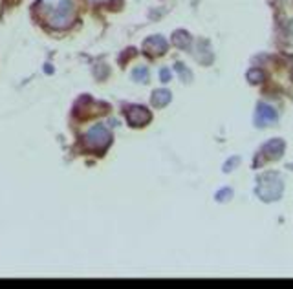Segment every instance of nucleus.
<instances>
[{
    "label": "nucleus",
    "instance_id": "1",
    "mask_svg": "<svg viewBox=\"0 0 293 289\" xmlns=\"http://www.w3.org/2000/svg\"><path fill=\"white\" fill-rule=\"evenodd\" d=\"M75 18V11H73V4L70 0H63L55 9V13L50 17V24L53 28H66L70 26L71 20Z\"/></svg>",
    "mask_w": 293,
    "mask_h": 289
},
{
    "label": "nucleus",
    "instance_id": "2",
    "mask_svg": "<svg viewBox=\"0 0 293 289\" xmlns=\"http://www.w3.org/2000/svg\"><path fill=\"white\" fill-rule=\"evenodd\" d=\"M108 141H110V134H108V130L103 125L94 126L86 134V143L88 147H92V149H103V147L108 145Z\"/></svg>",
    "mask_w": 293,
    "mask_h": 289
},
{
    "label": "nucleus",
    "instance_id": "3",
    "mask_svg": "<svg viewBox=\"0 0 293 289\" xmlns=\"http://www.w3.org/2000/svg\"><path fill=\"white\" fill-rule=\"evenodd\" d=\"M127 119L132 126H141L151 121V114H149V110H145L143 106H130L127 110Z\"/></svg>",
    "mask_w": 293,
    "mask_h": 289
},
{
    "label": "nucleus",
    "instance_id": "4",
    "mask_svg": "<svg viewBox=\"0 0 293 289\" xmlns=\"http://www.w3.org/2000/svg\"><path fill=\"white\" fill-rule=\"evenodd\" d=\"M143 48L149 51V53H163L167 50V42L165 39L161 37V35H154V37H149V39L145 40V44Z\"/></svg>",
    "mask_w": 293,
    "mask_h": 289
},
{
    "label": "nucleus",
    "instance_id": "5",
    "mask_svg": "<svg viewBox=\"0 0 293 289\" xmlns=\"http://www.w3.org/2000/svg\"><path fill=\"white\" fill-rule=\"evenodd\" d=\"M169 99H171V94H169V92H165V90H161V92H156V94H154V97H152V102H154L156 106H163V104H167V102H169Z\"/></svg>",
    "mask_w": 293,
    "mask_h": 289
},
{
    "label": "nucleus",
    "instance_id": "6",
    "mask_svg": "<svg viewBox=\"0 0 293 289\" xmlns=\"http://www.w3.org/2000/svg\"><path fill=\"white\" fill-rule=\"evenodd\" d=\"M174 42L178 44V46H185V44L189 42V35H187V33H183V32L174 33Z\"/></svg>",
    "mask_w": 293,
    "mask_h": 289
},
{
    "label": "nucleus",
    "instance_id": "7",
    "mask_svg": "<svg viewBox=\"0 0 293 289\" xmlns=\"http://www.w3.org/2000/svg\"><path fill=\"white\" fill-rule=\"evenodd\" d=\"M161 75H163V81H169V71H167V70L161 71Z\"/></svg>",
    "mask_w": 293,
    "mask_h": 289
}]
</instances>
